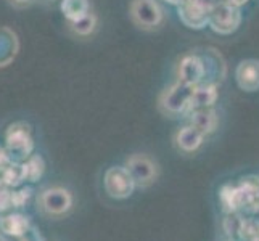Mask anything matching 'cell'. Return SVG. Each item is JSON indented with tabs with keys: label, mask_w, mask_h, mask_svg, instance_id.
<instances>
[{
	"label": "cell",
	"mask_w": 259,
	"mask_h": 241,
	"mask_svg": "<svg viewBox=\"0 0 259 241\" xmlns=\"http://www.w3.org/2000/svg\"><path fill=\"white\" fill-rule=\"evenodd\" d=\"M39 209L49 217H63L73 208V195L63 186H50L37 196Z\"/></svg>",
	"instance_id": "obj_1"
},
{
	"label": "cell",
	"mask_w": 259,
	"mask_h": 241,
	"mask_svg": "<svg viewBox=\"0 0 259 241\" xmlns=\"http://www.w3.org/2000/svg\"><path fill=\"white\" fill-rule=\"evenodd\" d=\"M243 15L240 8L230 7L227 4H214L209 13V28L219 35H230L238 31Z\"/></svg>",
	"instance_id": "obj_2"
},
{
	"label": "cell",
	"mask_w": 259,
	"mask_h": 241,
	"mask_svg": "<svg viewBox=\"0 0 259 241\" xmlns=\"http://www.w3.org/2000/svg\"><path fill=\"white\" fill-rule=\"evenodd\" d=\"M193 92V87L184 85L181 82H176L163 92L159 97V108L164 114L169 116H179L189 111L190 97Z\"/></svg>",
	"instance_id": "obj_3"
},
{
	"label": "cell",
	"mask_w": 259,
	"mask_h": 241,
	"mask_svg": "<svg viewBox=\"0 0 259 241\" xmlns=\"http://www.w3.org/2000/svg\"><path fill=\"white\" fill-rule=\"evenodd\" d=\"M124 167L127 169L136 186H140V188H147L158 178V164L147 155L129 156Z\"/></svg>",
	"instance_id": "obj_4"
},
{
	"label": "cell",
	"mask_w": 259,
	"mask_h": 241,
	"mask_svg": "<svg viewBox=\"0 0 259 241\" xmlns=\"http://www.w3.org/2000/svg\"><path fill=\"white\" fill-rule=\"evenodd\" d=\"M214 2L211 0H185L179 5V18L192 29H201L208 26L209 13Z\"/></svg>",
	"instance_id": "obj_5"
},
{
	"label": "cell",
	"mask_w": 259,
	"mask_h": 241,
	"mask_svg": "<svg viewBox=\"0 0 259 241\" xmlns=\"http://www.w3.org/2000/svg\"><path fill=\"white\" fill-rule=\"evenodd\" d=\"M105 190L113 200H126L136 190V183L126 167H110L105 174Z\"/></svg>",
	"instance_id": "obj_6"
},
{
	"label": "cell",
	"mask_w": 259,
	"mask_h": 241,
	"mask_svg": "<svg viewBox=\"0 0 259 241\" xmlns=\"http://www.w3.org/2000/svg\"><path fill=\"white\" fill-rule=\"evenodd\" d=\"M131 16L136 24L144 29H155L163 23V10L156 0H134Z\"/></svg>",
	"instance_id": "obj_7"
},
{
	"label": "cell",
	"mask_w": 259,
	"mask_h": 241,
	"mask_svg": "<svg viewBox=\"0 0 259 241\" xmlns=\"http://www.w3.org/2000/svg\"><path fill=\"white\" fill-rule=\"evenodd\" d=\"M204 76H206V65L198 55H187L179 63L177 82L189 87H196L203 84Z\"/></svg>",
	"instance_id": "obj_8"
},
{
	"label": "cell",
	"mask_w": 259,
	"mask_h": 241,
	"mask_svg": "<svg viewBox=\"0 0 259 241\" xmlns=\"http://www.w3.org/2000/svg\"><path fill=\"white\" fill-rule=\"evenodd\" d=\"M7 145L16 156H28L32 150V138L29 127L24 124H15L7 130Z\"/></svg>",
	"instance_id": "obj_9"
},
{
	"label": "cell",
	"mask_w": 259,
	"mask_h": 241,
	"mask_svg": "<svg viewBox=\"0 0 259 241\" xmlns=\"http://www.w3.org/2000/svg\"><path fill=\"white\" fill-rule=\"evenodd\" d=\"M235 80L245 92L259 90V60H243L235 69Z\"/></svg>",
	"instance_id": "obj_10"
},
{
	"label": "cell",
	"mask_w": 259,
	"mask_h": 241,
	"mask_svg": "<svg viewBox=\"0 0 259 241\" xmlns=\"http://www.w3.org/2000/svg\"><path fill=\"white\" fill-rule=\"evenodd\" d=\"M219 92H218V85L216 84H200L193 87V92L190 97V105H189V111L195 110H201V108H212L214 103L218 102Z\"/></svg>",
	"instance_id": "obj_11"
},
{
	"label": "cell",
	"mask_w": 259,
	"mask_h": 241,
	"mask_svg": "<svg viewBox=\"0 0 259 241\" xmlns=\"http://www.w3.org/2000/svg\"><path fill=\"white\" fill-rule=\"evenodd\" d=\"M190 116V126L195 127L196 130H200L204 137L212 133L218 129L219 124V116L218 111L214 108H201V110H195L189 113Z\"/></svg>",
	"instance_id": "obj_12"
},
{
	"label": "cell",
	"mask_w": 259,
	"mask_h": 241,
	"mask_svg": "<svg viewBox=\"0 0 259 241\" xmlns=\"http://www.w3.org/2000/svg\"><path fill=\"white\" fill-rule=\"evenodd\" d=\"M174 141H176V147L181 151H184V153H195V151L203 145L204 135L189 124V126L177 130Z\"/></svg>",
	"instance_id": "obj_13"
},
{
	"label": "cell",
	"mask_w": 259,
	"mask_h": 241,
	"mask_svg": "<svg viewBox=\"0 0 259 241\" xmlns=\"http://www.w3.org/2000/svg\"><path fill=\"white\" fill-rule=\"evenodd\" d=\"M0 228L4 230V233L10 236H23L29 230V220L28 217L21 216V214H10V216L2 219Z\"/></svg>",
	"instance_id": "obj_14"
},
{
	"label": "cell",
	"mask_w": 259,
	"mask_h": 241,
	"mask_svg": "<svg viewBox=\"0 0 259 241\" xmlns=\"http://www.w3.org/2000/svg\"><path fill=\"white\" fill-rule=\"evenodd\" d=\"M219 200L226 212H237L240 208H243L242 195H240L238 185H224L219 191Z\"/></svg>",
	"instance_id": "obj_15"
},
{
	"label": "cell",
	"mask_w": 259,
	"mask_h": 241,
	"mask_svg": "<svg viewBox=\"0 0 259 241\" xmlns=\"http://www.w3.org/2000/svg\"><path fill=\"white\" fill-rule=\"evenodd\" d=\"M44 161L40 156H31L28 163L23 164V175L31 182H37L44 174Z\"/></svg>",
	"instance_id": "obj_16"
},
{
	"label": "cell",
	"mask_w": 259,
	"mask_h": 241,
	"mask_svg": "<svg viewBox=\"0 0 259 241\" xmlns=\"http://www.w3.org/2000/svg\"><path fill=\"white\" fill-rule=\"evenodd\" d=\"M95 26H97V18L92 13H87L79 18V20L71 21V29L79 35H89L91 32H94Z\"/></svg>",
	"instance_id": "obj_17"
},
{
	"label": "cell",
	"mask_w": 259,
	"mask_h": 241,
	"mask_svg": "<svg viewBox=\"0 0 259 241\" xmlns=\"http://www.w3.org/2000/svg\"><path fill=\"white\" fill-rule=\"evenodd\" d=\"M245 219L238 216L237 212H227V217L224 219V231L234 239L240 236V230H242Z\"/></svg>",
	"instance_id": "obj_18"
},
{
	"label": "cell",
	"mask_w": 259,
	"mask_h": 241,
	"mask_svg": "<svg viewBox=\"0 0 259 241\" xmlns=\"http://www.w3.org/2000/svg\"><path fill=\"white\" fill-rule=\"evenodd\" d=\"M243 241H257L259 239V222L251 220V219H245L242 230H240V236Z\"/></svg>",
	"instance_id": "obj_19"
},
{
	"label": "cell",
	"mask_w": 259,
	"mask_h": 241,
	"mask_svg": "<svg viewBox=\"0 0 259 241\" xmlns=\"http://www.w3.org/2000/svg\"><path fill=\"white\" fill-rule=\"evenodd\" d=\"M4 180L8 185H16L18 182L24 180L23 166H8V167H4Z\"/></svg>",
	"instance_id": "obj_20"
},
{
	"label": "cell",
	"mask_w": 259,
	"mask_h": 241,
	"mask_svg": "<svg viewBox=\"0 0 259 241\" xmlns=\"http://www.w3.org/2000/svg\"><path fill=\"white\" fill-rule=\"evenodd\" d=\"M29 196H31V190L29 188H23L20 191H15V193L10 195V203L16 208H21L23 204L29 200Z\"/></svg>",
	"instance_id": "obj_21"
},
{
	"label": "cell",
	"mask_w": 259,
	"mask_h": 241,
	"mask_svg": "<svg viewBox=\"0 0 259 241\" xmlns=\"http://www.w3.org/2000/svg\"><path fill=\"white\" fill-rule=\"evenodd\" d=\"M249 0H219L216 4H227L230 7H235V8H242L243 5H246Z\"/></svg>",
	"instance_id": "obj_22"
},
{
	"label": "cell",
	"mask_w": 259,
	"mask_h": 241,
	"mask_svg": "<svg viewBox=\"0 0 259 241\" xmlns=\"http://www.w3.org/2000/svg\"><path fill=\"white\" fill-rule=\"evenodd\" d=\"M8 164V158L5 155V151L4 150H0V169H4V166Z\"/></svg>",
	"instance_id": "obj_23"
},
{
	"label": "cell",
	"mask_w": 259,
	"mask_h": 241,
	"mask_svg": "<svg viewBox=\"0 0 259 241\" xmlns=\"http://www.w3.org/2000/svg\"><path fill=\"white\" fill-rule=\"evenodd\" d=\"M166 2H167V4H171V5H176V7H179L181 4H184L185 0H166Z\"/></svg>",
	"instance_id": "obj_24"
},
{
	"label": "cell",
	"mask_w": 259,
	"mask_h": 241,
	"mask_svg": "<svg viewBox=\"0 0 259 241\" xmlns=\"http://www.w3.org/2000/svg\"><path fill=\"white\" fill-rule=\"evenodd\" d=\"M16 2H28V0H16Z\"/></svg>",
	"instance_id": "obj_25"
},
{
	"label": "cell",
	"mask_w": 259,
	"mask_h": 241,
	"mask_svg": "<svg viewBox=\"0 0 259 241\" xmlns=\"http://www.w3.org/2000/svg\"><path fill=\"white\" fill-rule=\"evenodd\" d=\"M232 241H234V239H232Z\"/></svg>",
	"instance_id": "obj_26"
},
{
	"label": "cell",
	"mask_w": 259,
	"mask_h": 241,
	"mask_svg": "<svg viewBox=\"0 0 259 241\" xmlns=\"http://www.w3.org/2000/svg\"><path fill=\"white\" fill-rule=\"evenodd\" d=\"M257 241H259V239H257Z\"/></svg>",
	"instance_id": "obj_27"
}]
</instances>
